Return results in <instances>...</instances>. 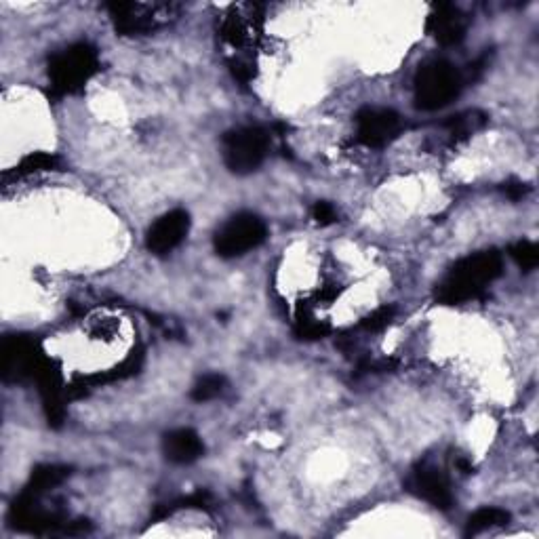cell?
Returning <instances> with one entry per match:
<instances>
[{
  "instance_id": "obj_22",
  "label": "cell",
  "mask_w": 539,
  "mask_h": 539,
  "mask_svg": "<svg viewBox=\"0 0 539 539\" xmlns=\"http://www.w3.org/2000/svg\"><path fill=\"white\" fill-rule=\"evenodd\" d=\"M502 190L510 198V201H521V198L529 192V186L523 184V182H516V179H512V182H506L504 184Z\"/></svg>"
},
{
  "instance_id": "obj_16",
  "label": "cell",
  "mask_w": 539,
  "mask_h": 539,
  "mask_svg": "<svg viewBox=\"0 0 539 539\" xmlns=\"http://www.w3.org/2000/svg\"><path fill=\"white\" fill-rule=\"evenodd\" d=\"M224 390H226L224 375L207 373L194 384L190 396H192V401H196V403H209V401H213V398L222 396Z\"/></svg>"
},
{
  "instance_id": "obj_12",
  "label": "cell",
  "mask_w": 539,
  "mask_h": 539,
  "mask_svg": "<svg viewBox=\"0 0 539 539\" xmlns=\"http://www.w3.org/2000/svg\"><path fill=\"white\" fill-rule=\"evenodd\" d=\"M163 451L169 462L173 464H192L198 457L205 453V445L194 430L179 428L169 434H165Z\"/></svg>"
},
{
  "instance_id": "obj_9",
  "label": "cell",
  "mask_w": 539,
  "mask_h": 539,
  "mask_svg": "<svg viewBox=\"0 0 539 539\" xmlns=\"http://www.w3.org/2000/svg\"><path fill=\"white\" fill-rule=\"evenodd\" d=\"M167 5H139V3H112L108 5L110 17L116 30L125 36L146 34L154 30L156 17H165L161 11H167Z\"/></svg>"
},
{
  "instance_id": "obj_10",
  "label": "cell",
  "mask_w": 539,
  "mask_h": 539,
  "mask_svg": "<svg viewBox=\"0 0 539 539\" xmlns=\"http://www.w3.org/2000/svg\"><path fill=\"white\" fill-rule=\"evenodd\" d=\"M3 358H5V379H19V377H34L38 365L45 361V356L38 350L36 342L24 337L15 335L9 337L3 346Z\"/></svg>"
},
{
  "instance_id": "obj_20",
  "label": "cell",
  "mask_w": 539,
  "mask_h": 539,
  "mask_svg": "<svg viewBox=\"0 0 539 539\" xmlns=\"http://www.w3.org/2000/svg\"><path fill=\"white\" fill-rule=\"evenodd\" d=\"M394 316H396V310H394L392 306H382V308H377L375 312H371L369 316H365V318H363V323H361V327H363L365 331H373V333L384 331L386 327L392 325Z\"/></svg>"
},
{
  "instance_id": "obj_4",
  "label": "cell",
  "mask_w": 539,
  "mask_h": 539,
  "mask_svg": "<svg viewBox=\"0 0 539 539\" xmlns=\"http://www.w3.org/2000/svg\"><path fill=\"white\" fill-rule=\"evenodd\" d=\"M270 150V135L262 127H241L224 135V163L236 175L262 167Z\"/></svg>"
},
{
  "instance_id": "obj_7",
  "label": "cell",
  "mask_w": 539,
  "mask_h": 539,
  "mask_svg": "<svg viewBox=\"0 0 539 539\" xmlns=\"http://www.w3.org/2000/svg\"><path fill=\"white\" fill-rule=\"evenodd\" d=\"M405 487L409 493L424 499V502H428L438 510H449L453 506V491L449 478L436 466L430 464L415 466L407 476Z\"/></svg>"
},
{
  "instance_id": "obj_5",
  "label": "cell",
  "mask_w": 539,
  "mask_h": 539,
  "mask_svg": "<svg viewBox=\"0 0 539 539\" xmlns=\"http://www.w3.org/2000/svg\"><path fill=\"white\" fill-rule=\"evenodd\" d=\"M268 238V226L253 213H238L215 232L213 247L219 257H241L257 249Z\"/></svg>"
},
{
  "instance_id": "obj_21",
  "label": "cell",
  "mask_w": 539,
  "mask_h": 539,
  "mask_svg": "<svg viewBox=\"0 0 539 539\" xmlns=\"http://www.w3.org/2000/svg\"><path fill=\"white\" fill-rule=\"evenodd\" d=\"M312 219L321 226H331V224L337 222V211H335V207L331 203L321 201V203H316L312 207Z\"/></svg>"
},
{
  "instance_id": "obj_6",
  "label": "cell",
  "mask_w": 539,
  "mask_h": 539,
  "mask_svg": "<svg viewBox=\"0 0 539 539\" xmlns=\"http://www.w3.org/2000/svg\"><path fill=\"white\" fill-rule=\"evenodd\" d=\"M403 121L388 108H363L356 114L358 142L367 148H384L401 135Z\"/></svg>"
},
{
  "instance_id": "obj_14",
  "label": "cell",
  "mask_w": 539,
  "mask_h": 539,
  "mask_svg": "<svg viewBox=\"0 0 539 539\" xmlns=\"http://www.w3.org/2000/svg\"><path fill=\"white\" fill-rule=\"evenodd\" d=\"M510 523V514L502 508H483L474 512L470 518H468V525H466V537L470 535H478L483 531H489V529H495V527H504Z\"/></svg>"
},
{
  "instance_id": "obj_18",
  "label": "cell",
  "mask_w": 539,
  "mask_h": 539,
  "mask_svg": "<svg viewBox=\"0 0 539 539\" xmlns=\"http://www.w3.org/2000/svg\"><path fill=\"white\" fill-rule=\"evenodd\" d=\"M510 257L514 259L518 268L531 272L539 264V249L531 241H518L516 245L510 247Z\"/></svg>"
},
{
  "instance_id": "obj_1",
  "label": "cell",
  "mask_w": 539,
  "mask_h": 539,
  "mask_svg": "<svg viewBox=\"0 0 539 539\" xmlns=\"http://www.w3.org/2000/svg\"><path fill=\"white\" fill-rule=\"evenodd\" d=\"M502 268V255L497 251H483L464 257L436 287V299L445 306H455L481 297L487 285L502 274Z\"/></svg>"
},
{
  "instance_id": "obj_11",
  "label": "cell",
  "mask_w": 539,
  "mask_h": 539,
  "mask_svg": "<svg viewBox=\"0 0 539 539\" xmlns=\"http://www.w3.org/2000/svg\"><path fill=\"white\" fill-rule=\"evenodd\" d=\"M428 34L434 38L438 45H457L464 41L468 30L466 15L453 5H436L428 15Z\"/></svg>"
},
{
  "instance_id": "obj_13",
  "label": "cell",
  "mask_w": 539,
  "mask_h": 539,
  "mask_svg": "<svg viewBox=\"0 0 539 539\" xmlns=\"http://www.w3.org/2000/svg\"><path fill=\"white\" fill-rule=\"evenodd\" d=\"M68 476H70V468H66V466H57V464L38 466L32 472V478H30V483L26 485L24 493L32 495V497H41L47 491L55 489L57 485H62Z\"/></svg>"
},
{
  "instance_id": "obj_15",
  "label": "cell",
  "mask_w": 539,
  "mask_h": 539,
  "mask_svg": "<svg viewBox=\"0 0 539 539\" xmlns=\"http://www.w3.org/2000/svg\"><path fill=\"white\" fill-rule=\"evenodd\" d=\"M62 161L59 156L49 154V152H34L26 156L22 163H19L13 171L15 177H28V175H38V173H47V171H57Z\"/></svg>"
},
{
  "instance_id": "obj_17",
  "label": "cell",
  "mask_w": 539,
  "mask_h": 539,
  "mask_svg": "<svg viewBox=\"0 0 539 539\" xmlns=\"http://www.w3.org/2000/svg\"><path fill=\"white\" fill-rule=\"evenodd\" d=\"M485 123H487V116L483 112L472 110V112L453 116L451 121L447 123V127L455 139H464V137H470L472 133H476L478 129H483Z\"/></svg>"
},
{
  "instance_id": "obj_19",
  "label": "cell",
  "mask_w": 539,
  "mask_h": 539,
  "mask_svg": "<svg viewBox=\"0 0 539 539\" xmlns=\"http://www.w3.org/2000/svg\"><path fill=\"white\" fill-rule=\"evenodd\" d=\"M331 331V327L327 323H321L316 321L314 316L310 314H297V325H295V335L299 339H310V342H314V339H323L327 337Z\"/></svg>"
},
{
  "instance_id": "obj_2",
  "label": "cell",
  "mask_w": 539,
  "mask_h": 539,
  "mask_svg": "<svg viewBox=\"0 0 539 539\" xmlns=\"http://www.w3.org/2000/svg\"><path fill=\"white\" fill-rule=\"evenodd\" d=\"M464 76L449 62H430L415 74L413 97L419 110H441L462 93Z\"/></svg>"
},
{
  "instance_id": "obj_3",
  "label": "cell",
  "mask_w": 539,
  "mask_h": 539,
  "mask_svg": "<svg viewBox=\"0 0 539 539\" xmlns=\"http://www.w3.org/2000/svg\"><path fill=\"white\" fill-rule=\"evenodd\" d=\"M99 70L97 51L87 45L78 43L57 55L51 57L49 62V78H51V91L53 95L62 97L81 91L89 78Z\"/></svg>"
},
{
  "instance_id": "obj_8",
  "label": "cell",
  "mask_w": 539,
  "mask_h": 539,
  "mask_svg": "<svg viewBox=\"0 0 539 539\" xmlns=\"http://www.w3.org/2000/svg\"><path fill=\"white\" fill-rule=\"evenodd\" d=\"M190 230V215L184 209H173L158 217L148 230L146 247L154 255H167L186 241Z\"/></svg>"
}]
</instances>
